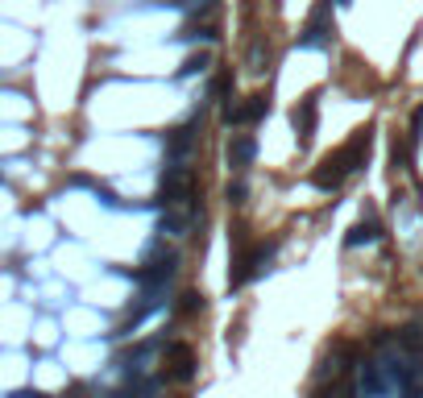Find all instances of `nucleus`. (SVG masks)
Instances as JSON below:
<instances>
[{
  "label": "nucleus",
  "instance_id": "2",
  "mask_svg": "<svg viewBox=\"0 0 423 398\" xmlns=\"http://www.w3.org/2000/svg\"><path fill=\"white\" fill-rule=\"evenodd\" d=\"M191 175L183 171V166H166V175H162V204L166 208H183L191 199Z\"/></svg>",
  "mask_w": 423,
  "mask_h": 398
},
{
  "label": "nucleus",
  "instance_id": "4",
  "mask_svg": "<svg viewBox=\"0 0 423 398\" xmlns=\"http://www.w3.org/2000/svg\"><path fill=\"white\" fill-rule=\"evenodd\" d=\"M191 373H195V353H191V345H166V378H175V382H187Z\"/></svg>",
  "mask_w": 423,
  "mask_h": 398
},
{
  "label": "nucleus",
  "instance_id": "8",
  "mask_svg": "<svg viewBox=\"0 0 423 398\" xmlns=\"http://www.w3.org/2000/svg\"><path fill=\"white\" fill-rule=\"evenodd\" d=\"M253 150H257V145H253V137H249V133H236L233 141H229V162H233L236 171H241V166H249V162H253Z\"/></svg>",
  "mask_w": 423,
  "mask_h": 398
},
{
  "label": "nucleus",
  "instance_id": "12",
  "mask_svg": "<svg viewBox=\"0 0 423 398\" xmlns=\"http://www.w3.org/2000/svg\"><path fill=\"white\" fill-rule=\"evenodd\" d=\"M229 91H233V75H229V71H224V75H220V79H216V95H220V100H224V95H229Z\"/></svg>",
  "mask_w": 423,
  "mask_h": 398
},
{
  "label": "nucleus",
  "instance_id": "10",
  "mask_svg": "<svg viewBox=\"0 0 423 398\" xmlns=\"http://www.w3.org/2000/svg\"><path fill=\"white\" fill-rule=\"evenodd\" d=\"M166 145H170V154H183L191 145V129H175L170 137H166Z\"/></svg>",
  "mask_w": 423,
  "mask_h": 398
},
{
  "label": "nucleus",
  "instance_id": "6",
  "mask_svg": "<svg viewBox=\"0 0 423 398\" xmlns=\"http://www.w3.org/2000/svg\"><path fill=\"white\" fill-rule=\"evenodd\" d=\"M266 108H270V100L266 95H249V104H229L224 108V121L229 125H245V121H257V117H266Z\"/></svg>",
  "mask_w": 423,
  "mask_h": 398
},
{
  "label": "nucleus",
  "instance_id": "15",
  "mask_svg": "<svg viewBox=\"0 0 423 398\" xmlns=\"http://www.w3.org/2000/svg\"><path fill=\"white\" fill-rule=\"evenodd\" d=\"M229 199H233V204H245V183H236L233 191H229Z\"/></svg>",
  "mask_w": 423,
  "mask_h": 398
},
{
  "label": "nucleus",
  "instance_id": "3",
  "mask_svg": "<svg viewBox=\"0 0 423 398\" xmlns=\"http://www.w3.org/2000/svg\"><path fill=\"white\" fill-rule=\"evenodd\" d=\"M332 38V0H320L316 13L307 17V29H303V42L307 46H324Z\"/></svg>",
  "mask_w": 423,
  "mask_h": 398
},
{
  "label": "nucleus",
  "instance_id": "5",
  "mask_svg": "<svg viewBox=\"0 0 423 398\" xmlns=\"http://www.w3.org/2000/svg\"><path fill=\"white\" fill-rule=\"evenodd\" d=\"M175 265H179L175 253H158L149 265H141V270H137V282H141V286H162V282L175 278Z\"/></svg>",
  "mask_w": 423,
  "mask_h": 398
},
{
  "label": "nucleus",
  "instance_id": "13",
  "mask_svg": "<svg viewBox=\"0 0 423 398\" xmlns=\"http://www.w3.org/2000/svg\"><path fill=\"white\" fill-rule=\"evenodd\" d=\"M423 137V104H419V112L411 117V141H419Z\"/></svg>",
  "mask_w": 423,
  "mask_h": 398
},
{
  "label": "nucleus",
  "instance_id": "7",
  "mask_svg": "<svg viewBox=\"0 0 423 398\" xmlns=\"http://www.w3.org/2000/svg\"><path fill=\"white\" fill-rule=\"evenodd\" d=\"M316 112H320V100H316V95L295 108V129H299L303 141H311V133H316Z\"/></svg>",
  "mask_w": 423,
  "mask_h": 398
},
{
  "label": "nucleus",
  "instance_id": "1",
  "mask_svg": "<svg viewBox=\"0 0 423 398\" xmlns=\"http://www.w3.org/2000/svg\"><path fill=\"white\" fill-rule=\"evenodd\" d=\"M370 141H374V133L370 129H361V133H353L336 154H328L320 166H316V175H311V183L320 187V191H336L340 183H344V175H353L361 162H365V154H370Z\"/></svg>",
  "mask_w": 423,
  "mask_h": 398
},
{
  "label": "nucleus",
  "instance_id": "16",
  "mask_svg": "<svg viewBox=\"0 0 423 398\" xmlns=\"http://www.w3.org/2000/svg\"><path fill=\"white\" fill-rule=\"evenodd\" d=\"M340 4H349V0H340Z\"/></svg>",
  "mask_w": 423,
  "mask_h": 398
},
{
  "label": "nucleus",
  "instance_id": "11",
  "mask_svg": "<svg viewBox=\"0 0 423 398\" xmlns=\"http://www.w3.org/2000/svg\"><path fill=\"white\" fill-rule=\"evenodd\" d=\"M398 340H403L407 349H423V328H415V324H411V328H403V336H398Z\"/></svg>",
  "mask_w": 423,
  "mask_h": 398
},
{
  "label": "nucleus",
  "instance_id": "14",
  "mask_svg": "<svg viewBox=\"0 0 423 398\" xmlns=\"http://www.w3.org/2000/svg\"><path fill=\"white\" fill-rule=\"evenodd\" d=\"M199 307H203V295H183V311H187V315L199 311Z\"/></svg>",
  "mask_w": 423,
  "mask_h": 398
},
{
  "label": "nucleus",
  "instance_id": "9",
  "mask_svg": "<svg viewBox=\"0 0 423 398\" xmlns=\"http://www.w3.org/2000/svg\"><path fill=\"white\" fill-rule=\"evenodd\" d=\"M370 241H377V228L374 224H357L353 232H349V245L357 249V245H370Z\"/></svg>",
  "mask_w": 423,
  "mask_h": 398
}]
</instances>
